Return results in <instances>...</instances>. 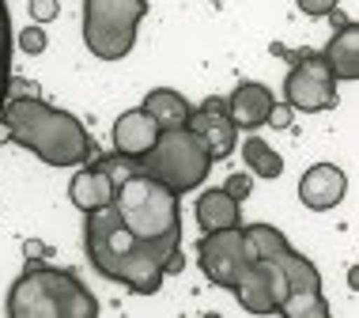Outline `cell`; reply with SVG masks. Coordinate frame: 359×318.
I'll use <instances>...</instances> for the list:
<instances>
[{"label": "cell", "mask_w": 359, "mask_h": 318, "mask_svg": "<svg viewBox=\"0 0 359 318\" xmlns=\"http://www.w3.org/2000/svg\"><path fill=\"white\" fill-rule=\"evenodd\" d=\"M83 250L91 265L99 269L106 281H118L137 296H155L167 281V258L174 250L155 246L137 239L129 227L118 220L114 205H102L95 212H83Z\"/></svg>", "instance_id": "cell-1"}, {"label": "cell", "mask_w": 359, "mask_h": 318, "mask_svg": "<svg viewBox=\"0 0 359 318\" xmlns=\"http://www.w3.org/2000/svg\"><path fill=\"white\" fill-rule=\"evenodd\" d=\"M0 125L4 137L19 148L34 152L50 167H80L99 156V144L83 129V121L69 110L42 102L38 95H15L0 106Z\"/></svg>", "instance_id": "cell-2"}, {"label": "cell", "mask_w": 359, "mask_h": 318, "mask_svg": "<svg viewBox=\"0 0 359 318\" xmlns=\"http://www.w3.org/2000/svg\"><path fill=\"white\" fill-rule=\"evenodd\" d=\"M114 212L125 227L144 243L178 250L182 246V208L178 194L170 186H163L159 178H151L148 171H133L121 186H114Z\"/></svg>", "instance_id": "cell-3"}, {"label": "cell", "mask_w": 359, "mask_h": 318, "mask_svg": "<svg viewBox=\"0 0 359 318\" xmlns=\"http://www.w3.org/2000/svg\"><path fill=\"white\" fill-rule=\"evenodd\" d=\"M12 318H95L99 300L83 288L72 269L31 262L8 292Z\"/></svg>", "instance_id": "cell-4"}, {"label": "cell", "mask_w": 359, "mask_h": 318, "mask_svg": "<svg viewBox=\"0 0 359 318\" xmlns=\"http://www.w3.org/2000/svg\"><path fill=\"white\" fill-rule=\"evenodd\" d=\"M137 167L148 171L151 178H159L163 186H170L174 194L182 197L208 178L212 156H208L205 144H201L197 133L186 129V125H178V129H159V137H155V144L137 159Z\"/></svg>", "instance_id": "cell-5"}, {"label": "cell", "mask_w": 359, "mask_h": 318, "mask_svg": "<svg viewBox=\"0 0 359 318\" xmlns=\"http://www.w3.org/2000/svg\"><path fill=\"white\" fill-rule=\"evenodd\" d=\"M148 0H83V46L99 61H121L137 42Z\"/></svg>", "instance_id": "cell-6"}, {"label": "cell", "mask_w": 359, "mask_h": 318, "mask_svg": "<svg viewBox=\"0 0 359 318\" xmlns=\"http://www.w3.org/2000/svg\"><path fill=\"white\" fill-rule=\"evenodd\" d=\"M284 273L287 296L280 303V314L284 318H329V303L322 296V273L310 258L295 254L291 246H280L276 254H269Z\"/></svg>", "instance_id": "cell-7"}, {"label": "cell", "mask_w": 359, "mask_h": 318, "mask_svg": "<svg viewBox=\"0 0 359 318\" xmlns=\"http://www.w3.org/2000/svg\"><path fill=\"white\" fill-rule=\"evenodd\" d=\"M254 246H250L246 231L223 227V231H205V239L197 243V265L216 288H235L238 277L246 273V265L254 262Z\"/></svg>", "instance_id": "cell-8"}, {"label": "cell", "mask_w": 359, "mask_h": 318, "mask_svg": "<svg viewBox=\"0 0 359 318\" xmlns=\"http://www.w3.org/2000/svg\"><path fill=\"white\" fill-rule=\"evenodd\" d=\"M284 99L291 110H303V114H322L337 106V80L322 53L303 50V57L291 65L284 80Z\"/></svg>", "instance_id": "cell-9"}, {"label": "cell", "mask_w": 359, "mask_h": 318, "mask_svg": "<svg viewBox=\"0 0 359 318\" xmlns=\"http://www.w3.org/2000/svg\"><path fill=\"white\" fill-rule=\"evenodd\" d=\"M344 190H348V178L337 163H314V167H306L303 178H299V201L314 212L337 208L344 201Z\"/></svg>", "instance_id": "cell-10"}, {"label": "cell", "mask_w": 359, "mask_h": 318, "mask_svg": "<svg viewBox=\"0 0 359 318\" xmlns=\"http://www.w3.org/2000/svg\"><path fill=\"white\" fill-rule=\"evenodd\" d=\"M186 129H193L201 137V144L208 148L212 163L216 159H227L238 144V129L235 121L227 118V110H205V106H193L189 118H186Z\"/></svg>", "instance_id": "cell-11"}, {"label": "cell", "mask_w": 359, "mask_h": 318, "mask_svg": "<svg viewBox=\"0 0 359 318\" xmlns=\"http://www.w3.org/2000/svg\"><path fill=\"white\" fill-rule=\"evenodd\" d=\"M273 91L265 84H254V80H242L227 99V118L235 121V129H257L265 125L269 110H273Z\"/></svg>", "instance_id": "cell-12"}, {"label": "cell", "mask_w": 359, "mask_h": 318, "mask_svg": "<svg viewBox=\"0 0 359 318\" xmlns=\"http://www.w3.org/2000/svg\"><path fill=\"white\" fill-rule=\"evenodd\" d=\"M155 137H159V125H155V118L144 114L140 106L137 110H125L121 118L114 121V152H121V156H129V159H140L155 144Z\"/></svg>", "instance_id": "cell-13"}, {"label": "cell", "mask_w": 359, "mask_h": 318, "mask_svg": "<svg viewBox=\"0 0 359 318\" xmlns=\"http://www.w3.org/2000/svg\"><path fill=\"white\" fill-rule=\"evenodd\" d=\"M329 72H333V80H359V27L355 23H344L341 31H333L329 38V46L322 50Z\"/></svg>", "instance_id": "cell-14"}, {"label": "cell", "mask_w": 359, "mask_h": 318, "mask_svg": "<svg viewBox=\"0 0 359 318\" xmlns=\"http://www.w3.org/2000/svg\"><path fill=\"white\" fill-rule=\"evenodd\" d=\"M69 197H72V205L80 212H95V208H102V205H110V201H114V182L91 163V167H83V171H76V175H72Z\"/></svg>", "instance_id": "cell-15"}, {"label": "cell", "mask_w": 359, "mask_h": 318, "mask_svg": "<svg viewBox=\"0 0 359 318\" xmlns=\"http://www.w3.org/2000/svg\"><path fill=\"white\" fill-rule=\"evenodd\" d=\"M242 201H235L227 190H205L197 197V224L205 231H223L242 224Z\"/></svg>", "instance_id": "cell-16"}, {"label": "cell", "mask_w": 359, "mask_h": 318, "mask_svg": "<svg viewBox=\"0 0 359 318\" xmlns=\"http://www.w3.org/2000/svg\"><path fill=\"white\" fill-rule=\"evenodd\" d=\"M140 110L151 114L159 129H178V125H186L193 106L186 102V95H182V91H174V88H155V91L144 95Z\"/></svg>", "instance_id": "cell-17"}, {"label": "cell", "mask_w": 359, "mask_h": 318, "mask_svg": "<svg viewBox=\"0 0 359 318\" xmlns=\"http://www.w3.org/2000/svg\"><path fill=\"white\" fill-rule=\"evenodd\" d=\"M242 159H246V167L254 171L257 178H280L284 175V159H280V152L269 148L261 137H246V144H242Z\"/></svg>", "instance_id": "cell-18"}, {"label": "cell", "mask_w": 359, "mask_h": 318, "mask_svg": "<svg viewBox=\"0 0 359 318\" xmlns=\"http://www.w3.org/2000/svg\"><path fill=\"white\" fill-rule=\"evenodd\" d=\"M8 80H12V15L8 0H0V106L8 99Z\"/></svg>", "instance_id": "cell-19"}, {"label": "cell", "mask_w": 359, "mask_h": 318, "mask_svg": "<svg viewBox=\"0 0 359 318\" xmlns=\"http://www.w3.org/2000/svg\"><path fill=\"white\" fill-rule=\"evenodd\" d=\"M242 231H246V239H250V246H254L257 258H269V254H276L280 246H287L284 231L273 227V224H246Z\"/></svg>", "instance_id": "cell-20"}, {"label": "cell", "mask_w": 359, "mask_h": 318, "mask_svg": "<svg viewBox=\"0 0 359 318\" xmlns=\"http://www.w3.org/2000/svg\"><path fill=\"white\" fill-rule=\"evenodd\" d=\"M95 167L102 171L106 178L114 182V186H121L125 178L137 171V159H129V156H121V152H114V156H95Z\"/></svg>", "instance_id": "cell-21"}, {"label": "cell", "mask_w": 359, "mask_h": 318, "mask_svg": "<svg viewBox=\"0 0 359 318\" xmlns=\"http://www.w3.org/2000/svg\"><path fill=\"white\" fill-rule=\"evenodd\" d=\"M46 46H50V38H46L42 23H31V27H23V31H19V50H23V53L38 57V53H46Z\"/></svg>", "instance_id": "cell-22"}, {"label": "cell", "mask_w": 359, "mask_h": 318, "mask_svg": "<svg viewBox=\"0 0 359 318\" xmlns=\"http://www.w3.org/2000/svg\"><path fill=\"white\" fill-rule=\"evenodd\" d=\"M27 12H31L34 23H53L61 15V4L57 0H27Z\"/></svg>", "instance_id": "cell-23"}, {"label": "cell", "mask_w": 359, "mask_h": 318, "mask_svg": "<svg viewBox=\"0 0 359 318\" xmlns=\"http://www.w3.org/2000/svg\"><path fill=\"white\" fill-rule=\"evenodd\" d=\"M223 190H227L235 201H246L250 197V190H254V178L246 175V171H238V175H231L227 182H223Z\"/></svg>", "instance_id": "cell-24"}, {"label": "cell", "mask_w": 359, "mask_h": 318, "mask_svg": "<svg viewBox=\"0 0 359 318\" xmlns=\"http://www.w3.org/2000/svg\"><path fill=\"white\" fill-rule=\"evenodd\" d=\"M295 4H299V12H306L310 19H322L325 12H333L341 0H295Z\"/></svg>", "instance_id": "cell-25"}, {"label": "cell", "mask_w": 359, "mask_h": 318, "mask_svg": "<svg viewBox=\"0 0 359 318\" xmlns=\"http://www.w3.org/2000/svg\"><path fill=\"white\" fill-rule=\"evenodd\" d=\"M291 106L287 102H273V110H269V118H265V125H273V129H291Z\"/></svg>", "instance_id": "cell-26"}, {"label": "cell", "mask_w": 359, "mask_h": 318, "mask_svg": "<svg viewBox=\"0 0 359 318\" xmlns=\"http://www.w3.org/2000/svg\"><path fill=\"white\" fill-rule=\"evenodd\" d=\"M23 254H27V262H42V258H50V246L38 243V239H27V243H23Z\"/></svg>", "instance_id": "cell-27"}, {"label": "cell", "mask_w": 359, "mask_h": 318, "mask_svg": "<svg viewBox=\"0 0 359 318\" xmlns=\"http://www.w3.org/2000/svg\"><path fill=\"white\" fill-rule=\"evenodd\" d=\"M325 19H329V23H333V31H341V27H344V23H352V19H348V15L341 12V4H337V8H333V12H325Z\"/></svg>", "instance_id": "cell-28"}, {"label": "cell", "mask_w": 359, "mask_h": 318, "mask_svg": "<svg viewBox=\"0 0 359 318\" xmlns=\"http://www.w3.org/2000/svg\"><path fill=\"white\" fill-rule=\"evenodd\" d=\"M212 4H223V0H212Z\"/></svg>", "instance_id": "cell-29"}]
</instances>
